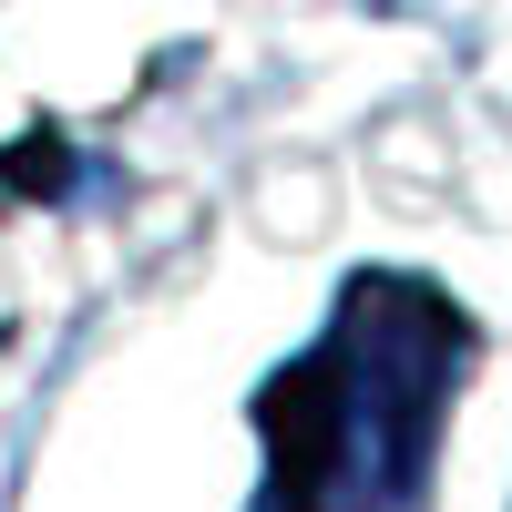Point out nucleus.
Segmentation results:
<instances>
[]
</instances>
